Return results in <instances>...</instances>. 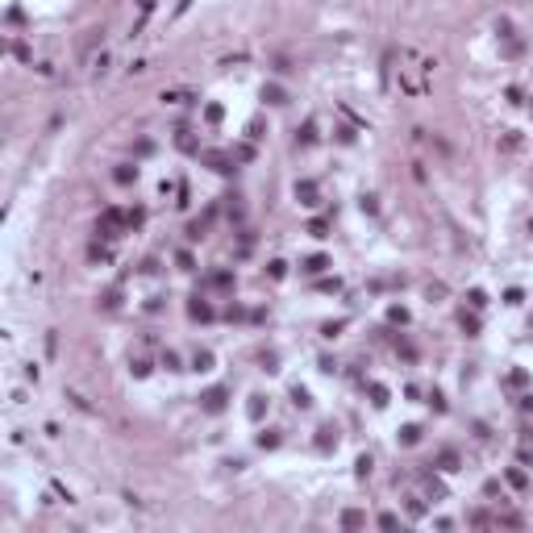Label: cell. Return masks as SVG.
<instances>
[{
    "mask_svg": "<svg viewBox=\"0 0 533 533\" xmlns=\"http://www.w3.org/2000/svg\"><path fill=\"white\" fill-rule=\"evenodd\" d=\"M179 150H187V154H192V150H196V138H192V134H187V130H179Z\"/></svg>",
    "mask_w": 533,
    "mask_h": 533,
    "instance_id": "cell-12",
    "label": "cell"
},
{
    "mask_svg": "<svg viewBox=\"0 0 533 533\" xmlns=\"http://www.w3.org/2000/svg\"><path fill=\"white\" fill-rule=\"evenodd\" d=\"M437 462H442V471H458V454H454V450H446Z\"/></svg>",
    "mask_w": 533,
    "mask_h": 533,
    "instance_id": "cell-10",
    "label": "cell"
},
{
    "mask_svg": "<svg viewBox=\"0 0 533 533\" xmlns=\"http://www.w3.org/2000/svg\"><path fill=\"white\" fill-rule=\"evenodd\" d=\"M208 367H212V354L200 350V354H196V371H208Z\"/></svg>",
    "mask_w": 533,
    "mask_h": 533,
    "instance_id": "cell-16",
    "label": "cell"
},
{
    "mask_svg": "<svg viewBox=\"0 0 533 533\" xmlns=\"http://www.w3.org/2000/svg\"><path fill=\"white\" fill-rule=\"evenodd\" d=\"M250 417H254V421L263 417V396H254V400H250Z\"/></svg>",
    "mask_w": 533,
    "mask_h": 533,
    "instance_id": "cell-19",
    "label": "cell"
},
{
    "mask_svg": "<svg viewBox=\"0 0 533 533\" xmlns=\"http://www.w3.org/2000/svg\"><path fill=\"white\" fill-rule=\"evenodd\" d=\"M187 317H192V321H212V304H204V300L196 296L192 304H187Z\"/></svg>",
    "mask_w": 533,
    "mask_h": 533,
    "instance_id": "cell-4",
    "label": "cell"
},
{
    "mask_svg": "<svg viewBox=\"0 0 533 533\" xmlns=\"http://www.w3.org/2000/svg\"><path fill=\"white\" fill-rule=\"evenodd\" d=\"M363 521H367V517H363L358 508H350V513H342V525H346V529H358Z\"/></svg>",
    "mask_w": 533,
    "mask_h": 533,
    "instance_id": "cell-8",
    "label": "cell"
},
{
    "mask_svg": "<svg viewBox=\"0 0 533 533\" xmlns=\"http://www.w3.org/2000/svg\"><path fill=\"white\" fill-rule=\"evenodd\" d=\"M163 367H167V371H179V358H175V354L167 350V354H163Z\"/></svg>",
    "mask_w": 533,
    "mask_h": 533,
    "instance_id": "cell-21",
    "label": "cell"
},
{
    "mask_svg": "<svg viewBox=\"0 0 533 533\" xmlns=\"http://www.w3.org/2000/svg\"><path fill=\"white\" fill-rule=\"evenodd\" d=\"M296 196H300V204H317V183H312V179H300V183H296Z\"/></svg>",
    "mask_w": 533,
    "mask_h": 533,
    "instance_id": "cell-6",
    "label": "cell"
},
{
    "mask_svg": "<svg viewBox=\"0 0 533 533\" xmlns=\"http://www.w3.org/2000/svg\"><path fill=\"white\" fill-rule=\"evenodd\" d=\"M134 175H138V167H121V171H117V183H134Z\"/></svg>",
    "mask_w": 533,
    "mask_h": 533,
    "instance_id": "cell-13",
    "label": "cell"
},
{
    "mask_svg": "<svg viewBox=\"0 0 533 533\" xmlns=\"http://www.w3.org/2000/svg\"><path fill=\"white\" fill-rule=\"evenodd\" d=\"M263 100L267 104H284L288 96H284V88H263Z\"/></svg>",
    "mask_w": 533,
    "mask_h": 533,
    "instance_id": "cell-9",
    "label": "cell"
},
{
    "mask_svg": "<svg viewBox=\"0 0 533 533\" xmlns=\"http://www.w3.org/2000/svg\"><path fill=\"white\" fill-rule=\"evenodd\" d=\"M329 433H333V429H321V437H317V446H321V450H329V442H337V437H329Z\"/></svg>",
    "mask_w": 533,
    "mask_h": 533,
    "instance_id": "cell-20",
    "label": "cell"
},
{
    "mask_svg": "<svg viewBox=\"0 0 533 533\" xmlns=\"http://www.w3.org/2000/svg\"><path fill=\"white\" fill-rule=\"evenodd\" d=\"M379 525H383V529H392V525H400V517H396V513H383V517H379Z\"/></svg>",
    "mask_w": 533,
    "mask_h": 533,
    "instance_id": "cell-22",
    "label": "cell"
},
{
    "mask_svg": "<svg viewBox=\"0 0 533 533\" xmlns=\"http://www.w3.org/2000/svg\"><path fill=\"white\" fill-rule=\"evenodd\" d=\"M308 233H312V238H329V225H325V221H312Z\"/></svg>",
    "mask_w": 533,
    "mask_h": 533,
    "instance_id": "cell-14",
    "label": "cell"
},
{
    "mask_svg": "<svg viewBox=\"0 0 533 533\" xmlns=\"http://www.w3.org/2000/svg\"><path fill=\"white\" fill-rule=\"evenodd\" d=\"M388 317H392V321H400V325H404V321H409V308H400V304H396V308H392V312H388Z\"/></svg>",
    "mask_w": 533,
    "mask_h": 533,
    "instance_id": "cell-17",
    "label": "cell"
},
{
    "mask_svg": "<svg viewBox=\"0 0 533 533\" xmlns=\"http://www.w3.org/2000/svg\"><path fill=\"white\" fill-rule=\"evenodd\" d=\"M204 163H208L212 171H221V175L233 171V159H229V154H221V150H208V154H204Z\"/></svg>",
    "mask_w": 533,
    "mask_h": 533,
    "instance_id": "cell-3",
    "label": "cell"
},
{
    "mask_svg": "<svg viewBox=\"0 0 533 533\" xmlns=\"http://www.w3.org/2000/svg\"><path fill=\"white\" fill-rule=\"evenodd\" d=\"M325 267H329V259H325V254H312V259L304 263V271H308V275H317V271H325Z\"/></svg>",
    "mask_w": 533,
    "mask_h": 533,
    "instance_id": "cell-7",
    "label": "cell"
},
{
    "mask_svg": "<svg viewBox=\"0 0 533 533\" xmlns=\"http://www.w3.org/2000/svg\"><path fill=\"white\" fill-rule=\"evenodd\" d=\"M204 409H208V413H221V409H225V388L204 392Z\"/></svg>",
    "mask_w": 533,
    "mask_h": 533,
    "instance_id": "cell-5",
    "label": "cell"
},
{
    "mask_svg": "<svg viewBox=\"0 0 533 533\" xmlns=\"http://www.w3.org/2000/svg\"><path fill=\"white\" fill-rule=\"evenodd\" d=\"M417 437H421V429H417V425H409V429L400 433V442H404V446H417Z\"/></svg>",
    "mask_w": 533,
    "mask_h": 533,
    "instance_id": "cell-11",
    "label": "cell"
},
{
    "mask_svg": "<svg viewBox=\"0 0 533 533\" xmlns=\"http://www.w3.org/2000/svg\"><path fill=\"white\" fill-rule=\"evenodd\" d=\"M433 67L437 62L429 58V54H421V50H413V46H404L400 54H392L388 58V75H392V83L404 92V96H429V88H433Z\"/></svg>",
    "mask_w": 533,
    "mask_h": 533,
    "instance_id": "cell-1",
    "label": "cell"
},
{
    "mask_svg": "<svg viewBox=\"0 0 533 533\" xmlns=\"http://www.w3.org/2000/svg\"><path fill=\"white\" fill-rule=\"evenodd\" d=\"M308 142H312V121H308V125H304V130L296 134V146H308Z\"/></svg>",
    "mask_w": 533,
    "mask_h": 533,
    "instance_id": "cell-15",
    "label": "cell"
},
{
    "mask_svg": "<svg viewBox=\"0 0 533 533\" xmlns=\"http://www.w3.org/2000/svg\"><path fill=\"white\" fill-rule=\"evenodd\" d=\"M125 221H130V217H125L121 208H104V217H100V225H96V233H100V238H117V229H121Z\"/></svg>",
    "mask_w": 533,
    "mask_h": 533,
    "instance_id": "cell-2",
    "label": "cell"
},
{
    "mask_svg": "<svg viewBox=\"0 0 533 533\" xmlns=\"http://www.w3.org/2000/svg\"><path fill=\"white\" fill-rule=\"evenodd\" d=\"M508 483H513V487H525L529 479H525V471H508Z\"/></svg>",
    "mask_w": 533,
    "mask_h": 533,
    "instance_id": "cell-18",
    "label": "cell"
}]
</instances>
